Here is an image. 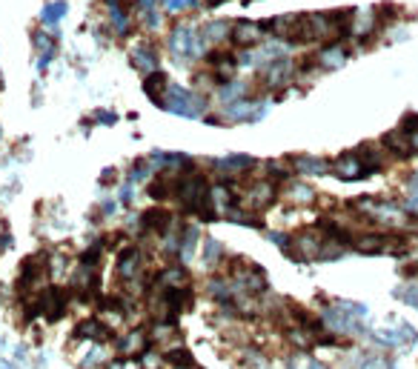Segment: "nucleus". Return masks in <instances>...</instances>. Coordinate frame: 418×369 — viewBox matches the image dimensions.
<instances>
[{"label": "nucleus", "instance_id": "obj_1", "mask_svg": "<svg viewBox=\"0 0 418 369\" xmlns=\"http://www.w3.org/2000/svg\"><path fill=\"white\" fill-rule=\"evenodd\" d=\"M353 206L358 212H364L367 217H373L375 224H381V227H390V229H407V227H412L409 209H404L398 203H384V200H375V198H358Z\"/></svg>", "mask_w": 418, "mask_h": 369}, {"label": "nucleus", "instance_id": "obj_2", "mask_svg": "<svg viewBox=\"0 0 418 369\" xmlns=\"http://www.w3.org/2000/svg\"><path fill=\"white\" fill-rule=\"evenodd\" d=\"M158 106H164V109L172 112V115L200 118L203 109H206V98L189 92V89H181V86H166V92H164V98H161Z\"/></svg>", "mask_w": 418, "mask_h": 369}, {"label": "nucleus", "instance_id": "obj_3", "mask_svg": "<svg viewBox=\"0 0 418 369\" xmlns=\"http://www.w3.org/2000/svg\"><path fill=\"white\" fill-rule=\"evenodd\" d=\"M373 341H378L381 346H390V349H412V344L418 341V332L407 321H398L392 329H375Z\"/></svg>", "mask_w": 418, "mask_h": 369}, {"label": "nucleus", "instance_id": "obj_4", "mask_svg": "<svg viewBox=\"0 0 418 369\" xmlns=\"http://www.w3.org/2000/svg\"><path fill=\"white\" fill-rule=\"evenodd\" d=\"M332 172H335L341 181H361V178L373 175L375 169L364 161L361 152H346V155H341V158L332 164Z\"/></svg>", "mask_w": 418, "mask_h": 369}, {"label": "nucleus", "instance_id": "obj_5", "mask_svg": "<svg viewBox=\"0 0 418 369\" xmlns=\"http://www.w3.org/2000/svg\"><path fill=\"white\" fill-rule=\"evenodd\" d=\"M40 304H43V315L49 324H57L66 312V304H69V292L60 289V286H49L43 295H40Z\"/></svg>", "mask_w": 418, "mask_h": 369}, {"label": "nucleus", "instance_id": "obj_6", "mask_svg": "<svg viewBox=\"0 0 418 369\" xmlns=\"http://www.w3.org/2000/svg\"><path fill=\"white\" fill-rule=\"evenodd\" d=\"M324 321H327V327L332 329V332H344V335H361L364 332V324L358 321V318H353L350 312H344V310H329L327 315H324Z\"/></svg>", "mask_w": 418, "mask_h": 369}, {"label": "nucleus", "instance_id": "obj_7", "mask_svg": "<svg viewBox=\"0 0 418 369\" xmlns=\"http://www.w3.org/2000/svg\"><path fill=\"white\" fill-rule=\"evenodd\" d=\"M290 78H293V63L290 60H272L269 66H266V72H264V84L266 86H272V89H281L284 84H290Z\"/></svg>", "mask_w": 418, "mask_h": 369}, {"label": "nucleus", "instance_id": "obj_8", "mask_svg": "<svg viewBox=\"0 0 418 369\" xmlns=\"http://www.w3.org/2000/svg\"><path fill=\"white\" fill-rule=\"evenodd\" d=\"M192 43H195V26H186V23L183 26H175L169 46H172V52H175L178 60L192 57Z\"/></svg>", "mask_w": 418, "mask_h": 369}, {"label": "nucleus", "instance_id": "obj_9", "mask_svg": "<svg viewBox=\"0 0 418 369\" xmlns=\"http://www.w3.org/2000/svg\"><path fill=\"white\" fill-rule=\"evenodd\" d=\"M169 224H172V215L166 209H147L141 215V232H158V235H164L169 229Z\"/></svg>", "mask_w": 418, "mask_h": 369}, {"label": "nucleus", "instance_id": "obj_10", "mask_svg": "<svg viewBox=\"0 0 418 369\" xmlns=\"http://www.w3.org/2000/svg\"><path fill=\"white\" fill-rule=\"evenodd\" d=\"M261 35H264L261 23H249V21H238V23L230 29V38H232L235 46H252V43H258Z\"/></svg>", "mask_w": 418, "mask_h": 369}, {"label": "nucleus", "instance_id": "obj_11", "mask_svg": "<svg viewBox=\"0 0 418 369\" xmlns=\"http://www.w3.org/2000/svg\"><path fill=\"white\" fill-rule=\"evenodd\" d=\"M278 195V186L272 181H261L255 183L249 192H247V200H249V209H266Z\"/></svg>", "mask_w": 418, "mask_h": 369}, {"label": "nucleus", "instance_id": "obj_12", "mask_svg": "<svg viewBox=\"0 0 418 369\" xmlns=\"http://www.w3.org/2000/svg\"><path fill=\"white\" fill-rule=\"evenodd\" d=\"M132 66L137 69V72H144V75H149V72H155L158 69V49H152V46H135L132 49Z\"/></svg>", "mask_w": 418, "mask_h": 369}, {"label": "nucleus", "instance_id": "obj_13", "mask_svg": "<svg viewBox=\"0 0 418 369\" xmlns=\"http://www.w3.org/2000/svg\"><path fill=\"white\" fill-rule=\"evenodd\" d=\"M137 269H141V252L132 249V246L120 249V255H118V275L123 280H132L137 275Z\"/></svg>", "mask_w": 418, "mask_h": 369}, {"label": "nucleus", "instance_id": "obj_14", "mask_svg": "<svg viewBox=\"0 0 418 369\" xmlns=\"http://www.w3.org/2000/svg\"><path fill=\"white\" fill-rule=\"evenodd\" d=\"M353 246H356L361 255H381V252L387 249V235L367 232V235H358V238H353Z\"/></svg>", "mask_w": 418, "mask_h": 369}, {"label": "nucleus", "instance_id": "obj_15", "mask_svg": "<svg viewBox=\"0 0 418 369\" xmlns=\"http://www.w3.org/2000/svg\"><path fill=\"white\" fill-rule=\"evenodd\" d=\"M346 57H350V55H346V49L341 43H332V46H327V49L318 52V63L324 69H341L346 63Z\"/></svg>", "mask_w": 418, "mask_h": 369}, {"label": "nucleus", "instance_id": "obj_16", "mask_svg": "<svg viewBox=\"0 0 418 369\" xmlns=\"http://www.w3.org/2000/svg\"><path fill=\"white\" fill-rule=\"evenodd\" d=\"M158 4L161 0H137V18L144 21L147 29H158L161 26V12H158Z\"/></svg>", "mask_w": 418, "mask_h": 369}, {"label": "nucleus", "instance_id": "obj_17", "mask_svg": "<svg viewBox=\"0 0 418 369\" xmlns=\"http://www.w3.org/2000/svg\"><path fill=\"white\" fill-rule=\"evenodd\" d=\"M166 86H169V81H166L164 72H158V69H155V72H149L147 81H144V92L152 98V103H161V98H164Z\"/></svg>", "mask_w": 418, "mask_h": 369}, {"label": "nucleus", "instance_id": "obj_18", "mask_svg": "<svg viewBox=\"0 0 418 369\" xmlns=\"http://www.w3.org/2000/svg\"><path fill=\"white\" fill-rule=\"evenodd\" d=\"M149 195H152L155 200H166V198L178 195V178H172V175H158V178L152 181V186H149Z\"/></svg>", "mask_w": 418, "mask_h": 369}, {"label": "nucleus", "instance_id": "obj_19", "mask_svg": "<svg viewBox=\"0 0 418 369\" xmlns=\"http://www.w3.org/2000/svg\"><path fill=\"white\" fill-rule=\"evenodd\" d=\"M293 166L304 175H327L329 172V164L324 158H310V155H298L293 158Z\"/></svg>", "mask_w": 418, "mask_h": 369}, {"label": "nucleus", "instance_id": "obj_20", "mask_svg": "<svg viewBox=\"0 0 418 369\" xmlns=\"http://www.w3.org/2000/svg\"><path fill=\"white\" fill-rule=\"evenodd\" d=\"M109 335H112V332H109L101 321H95V318H92V321H81L78 329H75V338H89V341H106Z\"/></svg>", "mask_w": 418, "mask_h": 369}, {"label": "nucleus", "instance_id": "obj_21", "mask_svg": "<svg viewBox=\"0 0 418 369\" xmlns=\"http://www.w3.org/2000/svg\"><path fill=\"white\" fill-rule=\"evenodd\" d=\"M384 146L392 152V155H398V158H407V155H412V149H409V140H407V135H404V129L401 132H390V135H384Z\"/></svg>", "mask_w": 418, "mask_h": 369}, {"label": "nucleus", "instance_id": "obj_22", "mask_svg": "<svg viewBox=\"0 0 418 369\" xmlns=\"http://www.w3.org/2000/svg\"><path fill=\"white\" fill-rule=\"evenodd\" d=\"M252 158L249 155H232V158H221V161H215V166L221 169V172H241V169H252Z\"/></svg>", "mask_w": 418, "mask_h": 369}, {"label": "nucleus", "instance_id": "obj_23", "mask_svg": "<svg viewBox=\"0 0 418 369\" xmlns=\"http://www.w3.org/2000/svg\"><path fill=\"white\" fill-rule=\"evenodd\" d=\"M401 129H404V135L409 140V149L418 155V115H407L404 123H401Z\"/></svg>", "mask_w": 418, "mask_h": 369}, {"label": "nucleus", "instance_id": "obj_24", "mask_svg": "<svg viewBox=\"0 0 418 369\" xmlns=\"http://www.w3.org/2000/svg\"><path fill=\"white\" fill-rule=\"evenodd\" d=\"M395 298L398 301H404L407 307H412V310H418V283H409V286H395Z\"/></svg>", "mask_w": 418, "mask_h": 369}, {"label": "nucleus", "instance_id": "obj_25", "mask_svg": "<svg viewBox=\"0 0 418 369\" xmlns=\"http://www.w3.org/2000/svg\"><path fill=\"white\" fill-rule=\"evenodd\" d=\"M109 15H112L118 32L126 35V32H129V21H126V12H123V6H120V0H109Z\"/></svg>", "mask_w": 418, "mask_h": 369}, {"label": "nucleus", "instance_id": "obj_26", "mask_svg": "<svg viewBox=\"0 0 418 369\" xmlns=\"http://www.w3.org/2000/svg\"><path fill=\"white\" fill-rule=\"evenodd\" d=\"M66 15V4H49V6H43V23H57L60 18Z\"/></svg>", "mask_w": 418, "mask_h": 369}, {"label": "nucleus", "instance_id": "obj_27", "mask_svg": "<svg viewBox=\"0 0 418 369\" xmlns=\"http://www.w3.org/2000/svg\"><path fill=\"white\" fill-rule=\"evenodd\" d=\"M195 241H198V229H195V227H183V241H181V255H183V258L192 255Z\"/></svg>", "mask_w": 418, "mask_h": 369}, {"label": "nucleus", "instance_id": "obj_28", "mask_svg": "<svg viewBox=\"0 0 418 369\" xmlns=\"http://www.w3.org/2000/svg\"><path fill=\"white\" fill-rule=\"evenodd\" d=\"M221 252H224V246H221L218 241L206 238V244H203V261H206V263H215V261L221 258Z\"/></svg>", "mask_w": 418, "mask_h": 369}, {"label": "nucleus", "instance_id": "obj_29", "mask_svg": "<svg viewBox=\"0 0 418 369\" xmlns=\"http://www.w3.org/2000/svg\"><path fill=\"white\" fill-rule=\"evenodd\" d=\"M290 198H293L295 203H310V200L315 198V192H312L310 186H304V183H295V186H290Z\"/></svg>", "mask_w": 418, "mask_h": 369}, {"label": "nucleus", "instance_id": "obj_30", "mask_svg": "<svg viewBox=\"0 0 418 369\" xmlns=\"http://www.w3.org/2000/svg\"><path fill=\"white\" fill-rule=\"evenodd\" d=\"M203 35H206V40H209V43H215V40L227 38V35H230V29H227V23H209V26L203 29Z\"/></svg>", "mask_w": 418, "mask_h": 369}, {"label": "nucleus", "instance_id": "obj_31", "mask_svg": "<svg viewBox=\"0 0 418 369\" xmlns=\"http://www.w3.org/2000/svg\"><path fill=\"white\" fill-rule=\"evenodd\" d=\"M335 307H338V310H344V312H350V315H356V318H364V315H367V307H364V304H353V301H338Z\"/></svg>", "mask_w": 418, "mask_h": 369}, {"label": "nucleus", "instance_id": "obj_32", "mask_svg": "<svg viewBox=\"0 0 418 369\" xmlns=\"http://www.w3.org/2000/svg\"><path fill=\"white\" fill-rule=\"evenodd\" d=\"M358 369H395L392 363H387L384 358H364Z\"/></svg>", "mask_w": 418, "mask_h": 369}, {"label": "nucleus", "instance_id": "obj_33", "mask_svg": "<svg viewBox=\"0 0 418 369\" xmlns=\"http://www.w3.org/2000/svg\"><path fill=\"white\" fill-rule=\"evenodd\" d=\"M147 172H149L147 161H137V164L129 169V181H132V183H135V181H144V178H147Z\"/></svg>", "mask_w": 418, "mask_h": 369}, {"label": "nucleus", "instance_id": "obj_34", "mask_svg": "<svg viewBox=\"0 0 418 369\" xmlns=\"http://www.w3.org/2000/svg\"><path fill=\"white\" fill-rule=\"evenodd\" d=\"M241 92H244V86H241V84H230V86H224V89H221V101H230V103H232V101H238V95H241Z\"/></svg>", "mask_w": 418, "mask_h": 369}, {"label": "nucleus", "instance_id": "obj_35", "mask_svg": "<svg viewBox=\"0 0 418 369\" xmlns=\"http://www.w3.org/2000/svg\"><path fill=\"white\" fill-rule=\"evenodd\" d=\"M266 238H269V241H272V244H278V246H281V249H284V252H287V249H290V246H293V238H290V235H284V232H269V235H266Z\"/></svg>", "mask_w": 418, "mask_h": 369}, {"label": "nucleus", "instance_id": "obj_36", "mask_svg": "<svg viewBox=\"0 0 418 369\" xmlns=\"http://www.w3.org/2000/svg\"><path fill=\"white\" fill-rule=\"evenodd\" d=\"M101 261V246H92V249H86L84 255H81V263L84 266H95Z\"/></svg>", "mask_w": 418, "mask_h": 369}, {"label": "nucleus", "instance_id": "obj_37", "mask_svg": "<svg viewBox=\"0 0 418 369\" xmlns=\"http://www.w3.org/2000/svg\"><path fill=\"white\" fill-rule=\"evenodd\" d=\"M189 6H195V0H166L169 12H181V9H189Z\"/></svg>", "mask_w": 418, "mask_h": 369}, {"label": "nucleus", "instance_id": "obj_38", "mask_svg": "<svg viewBox=\"0 0 418 369\" xmlns=\"http://www.w3.org/2000/svg\"><path fill=\"white\" fill-rule=\"evenodd\" d=\"M95 118H98L101 123H115V120H118V115H115V112H106V109H101V112H95Z\"/></svg>", "mask_w": 418, "mask_h": 369}, {"label": "nucleus", "instance_id": "obj_39", "mask_svg": "<svg viewBox=\"0 0 418 369\" xmlns=\"http://www.w3.org/2000/svg\"><path fill=\"white\" fill-rule=\"evenodd\" d=\"M407 189L412 192V198H418V172H415V175L409 178V183H407Z\"/></svg>", "mask_w": 418, "mask_h": 369}, {"label": "nucleus", "instance_id": "obj_40", "mask_svg": "<svg viewBox=\"0 0 418 369\" xmlns=\"http://www.w3.org/2000/svg\"><path fill=\"white\" fill-rule=\"evenodd\" d=\"M407 209H409V215H412V217H418V198H412V200L407 203Z\"/></svg>", "mask_w": 418, "mask_h": 369}, {"label": "nucleus", "instance_id": "obj_41", "mask_svg": "<svg viewBox=\"0 0 418 369\" xmlns=\"http://www.w3.org/2000/svg\"><path fill=\"white\" fill-rule=\"evenodd\" d=\"M221 4H224V0H203L206 9H215V6H221Z\"/></svg>", "mask_w": 418, "mask_h": 369}, {"label": "nucleus", "instance_id": "obj_42", "mask_svg": "<svg viewBox=\"0 0 418 369\" xmlns=\"http://www.w3.org/2000/svg\"><path fill=\"white\" fill-rule=\"evenodd\" d=\"M101 181H103V183H106V181H115V172H112V169H106V172L101 175Z\"/></svg>", "mask_w": 418, "mask_h": 369}, {"label": "nucleus", "instance_id": "obj_43", "mask_svg": "<svg viewBox=\"0 0 418 369\" xmlns=\"http://www.w3.org/2000/svg\"><path fill=\"white\" fill-rule=\"evenodd\" d=\"M321 369H324V366H321Z\"/></svg>", "mask_w": 418, "mask_h": 369}]
</instances>
